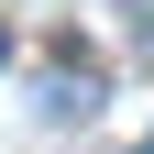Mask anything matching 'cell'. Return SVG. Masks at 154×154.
Returning a JSON list of instances; mask_svg holds the SVG:
<instances>
[{
    "label": "cell",
    "mask_w": 154,
    "mask_h": 154,
    "mask_svg": "<svg viewBox=\"0 0 154 154\" xmlns=\"http://www.w3.org/2000/svg\"><path fill=\"white\" fill-rule=\"evenodd\" d=\"M0 55H11V33H0Z\"/></svg>",
    "instance_id": "cell-1"
}]
</instances>
